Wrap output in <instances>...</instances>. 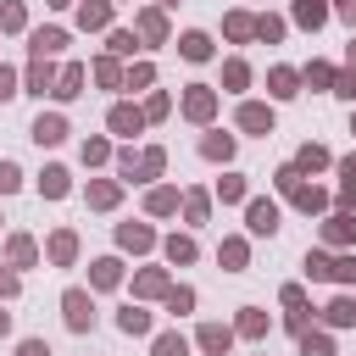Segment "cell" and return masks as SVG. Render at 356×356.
<instances>
[{"instance_id": "14", "label": "cell", "mask_w": 356, "mask_h": 356, "mask_svg": "<svg viewBox=\"0 0 356 356\" xmlns=\"http://www.w3.org/2000/svg\"><path fill=\"white\" fill-rule=\"evenodd\" d=\"M50 83H56V78H50V67H44V56H33V72H28V89H33V95H44Z\"/></svg>"}, {"instance_id": "48", "label": "cell", "mask_w": 356, "mask_h": 356, "mask_svg": "<svg viewBox=\"0 0 356 356\" xmlns=\"http://www.w3.org/2000/svg\"><path fill=\"white\" fill-rule=\"evenodd\" d=\"M50 6H67V0H50Z\"/></svg>"}, {"instance_id": "36", "label": "cell", "mask_w": 356, "mask_h": 356, "mask_svg": "<svg viewBox=\"0 0 356 356\" xmlns=\"http://www.w3.org/2000/svg\"><path fill=\"white\" fill-rule=\"evenodd\" d=\"M0 28H22V6H17V0L0 6Z\"/></svg>"}, {"instance_id": "16", "label": "cell", "mask_w": 356, "mask_h": 356, "mask_svg": "<svg viewBox=\"0 0 356 356\" xmlns=\"http://www.w3.org/2000/svg\"><path fill=\"white\" fill-rule=\"evenodd\" d=\"M139 33H145V39H167V22H161V11H145V17H139Z\"/></svg>"}, {"instance_id": "39", "label": "cell", "mask_w": 356, "mask_h": 356, "mask_svg": "<svg viewBox=\"0 0 356 356\" xmlns=\"http://www.w3.org/2000/svg\"><path fill=\"white\" fill-rule=\"evenodd\" d=\"M217 195H222V200H239V195H245V184H239V178H222V184H217Z\"/></svg>"}, {"instance_id": "32", "label": "cell", "mask_w": 356, "mask_h": 356, "mask_svg": "<svg viewBox=\"0 0 356 356\" xmlns=\"http://www.w3.org/2000/svg\"><path fill=\"white\" fill-rule=\"evenodd\" d=\"M222 78H228V89H245V78H250V72H245V61H228V67H222Z\"/></svg>"}, {"instance_id": "20", "label": "cell", "mask_w": 356, "mask_h": 356, "mask_svg": "<svg viewBox=\"0 0 356 356\" xmlns=\"http://www.w3.org/2000/svg\"><path fill=\"white\" fill-rule=\"evenodd\" d=\"M72 250H78V239H72V234H56V239H50V256H56L61 267L72 261Z\"/></svg>"}, {"instance_id": "34", "label": "cell", "mask_w": 356, "mask_h": 356, "mask_svg": "<svg viewBox=\"0 0 356 356\" xmlns=\"http://www.w3.org/2000/svg\"><path fill=\"white\" fill-rule=\"evenodd\" d=\"M261 328H267V317H261V312H245V317H239V334H250V339H256Z\"/></svg>"}, {"instance_id": "11", "label": "cell", "mask_w": 356, "mask_h": 356, "mask_svg": "<svg viewBox=\"0 0 356 356\" xmlns=\"http://www.w3.org/2000/svg\"><path fill=\"white\" fill-rule=\"evenodd\" d=\"M184 111L206 122V117H211V89H189V100H184Z\"/></svg>"}, {"instance_id": "26", "label": "cell", "mask_w": 356, "mask_h": 356, "mask_svg": "<svg viewBox=\"0 0 356 356\" xmlns=\"http://www.w3.org/2000/svg\"><path fill=\"white\" fill-rule=\"evenodd\" d=\"M117 239H122L128 250H145V245H150V228H134V222H128V228H122Z\"/></svg>"}, {"instance_id": "40", "label": "cell", "mask_w": 356, "mask_h": 356, "mask_svg": "<svg viewBox=\"0 0 356 356\" xmlns=\"http://www.w3.org/2000/svg\"><path fill=\"white\" fill-rule=\"evenodd\" d=\"M167 306H172V312H189V306H195V295H189V289H172V295H167Z\"/></svg>"}, {"instance_id": "42", "label": "cell", "mask_w": 356, "mask_h": 356, "mask_svg": "<svg viewBox=\"0 0 356 356\" xmlns=\"http://www.w3.org/2000/svg\"><path fill=\"white\" fill-rule=\"evenodd\" d=\"M306 273L312 278H328V256H306Z\"/></svg>"}, {"instance_id": "5", "label": "cell", "mask_w": 356, "mask_h": 356, "mask_svg": "<svg viewBox=\"0 0 356 356\" xmlns=\"http://www.w3.org/2000/svg\"><path fill=\"white\" fill-rule=\"evenodd\" d=\"M33 139H39V145H61V139H67V122H61V117H39V122H33Z\"/></svg>"}, {"instance_id": "24", "label": "cell", "mask_w": 356, "mask_h": 356, "mask_svg": "<svg viewBox=\"0 0 356 356\" xmlns=\"http://www.w3.org/2000/svg\"><path fill=\"white\" fill-rule=\"evenodd\" d=\"M156 356H189L184 334H161V339H156Z\"/></svg>"}, {"instance_id": "29", "label": "cell", "mask_w": 356, "mask_h": 356, "mask_svg": "<svg viewBox=\"0 0 356 356\" xmlns=\"http://www.w3.org/2000/svg\"><path fill=\"white\" fill-rule=\"evenodd\" d=\"M11 261H17V267H28V261H33V239H22V234H17V239H11Z\"/></svg>"}, {"instance_id": "27", "label": "cell", "mask_w": 356, "mask_h": 356, "mask_svg": "<svg viewBox=\"0 0 356 356\" xmlns=\"http://www.w3.org/2000/svg\"><path fill=\"white\" fill-rule=\"evenodd\" d=\"M167 261H195V245L172 234V239H167Z\"/></svg>"}, {"instance_id": "41", "label": "cell", "mask_w": 356, "mask_h": 356, "mask_svg": "<svg viewBox=\"0 0 356 356\" xmlns=\"http://www.w3.org/2000/svg\"><path fill=\"white\" fill-rule=\"evenodd\" d=\"M11 95H17V72H11V67H0V100H11Z\"/></svg>"}, {"instance_id": "50", "label": "cell", "mask_w": 356, "mask_h": 356, "mask_svg": "<svg viewBox=\"0 0 356 356\" xmlns=\"http://www.w3.org/2000/svg\"><path fill=\"white\" fill-rule=\"evenodd\" d=\"M167 6H172V0H167Z\"/></svg>"}, {"instance_id": "45", "label": "cell", "mask_w": 356, "mask_h": 356, "mask_svg": "<svg viewBox=\"0 0 356 356\" xmlns=\"http://www.w3.org/2000/svg\"><path fill=\"white\" fill-rule=\"evenodd\" d=\"M0 295H17V273H6V267H0Z\"/></svg>"}, {"instance_id": "47", "label": "cell", "mask_w": 356, "mask_h": 356, "mask_svg": "<svg viewBox=\"0 0 356 356\" xmlns=\"http://www.w3.org/2000/svg\"><path fill=\"white\" fill-rule=\"evenodd\" d=\"M6 328H11V317H6V312H0V334H6Z\"/></svg>"}, {"instance_id": "7", "label": "cell", "mask_w": 356, "mask_h": 356, "mask_svg": "<svg viewBox=\"0 0 356 356\" xmlns=\"http://www.w3.org/2000/svg\"><path fill=\"white\" fill-rule=\"evenodd\" d=\"M267 83H273V95H278V100L300 95V89H295V83H300V72H289V67H273V78H267Z\"/></svg>"}, {"instance_id": "8", "label": "cell", "mask_w": 356, "mask_h": 356, "mask_svg": "<svg viewBox=\"0 0 356 356\" xmlns=\"http://www.w3.org/2000/svg\"><path fill=\"white\" fill-rule=\"evenodd\" d=\"M323 17H328V6H323V0H295V22H300V28H317Z\"/></svg>"}, {"instance_id": "37", "label": "cell", "mask_w": 356, "mask_h": 356, "mask_svg": "<svg viewBox=\"0 0 356 356\" xmlns=\"http://www.w3.org/2000/svg\"><path fill=\"white\" fill-rule=\"evenodd\" d=\"M256 33H261V39H267V44H273V39H278V33H284V22H278V17H261V22H256Z\"/></svg>"}, {"instance_id": "4", "label": "cell", "mask_w": 356, "mask_h": 356, "mask_svg": "<svg viewBox=\"0 0 356 356\" xmlns=\"http://www.w3.org/2000/svg\"><path fill=\"white\" fill-rule=\"evenodd\" d=\"M239 128H250V134H273V111H267V106H245V111H239Z\"/></svg>"}, {"instance_id": "44", "label": "cell", "mask_w": 356, "mask_h": 356, "mask_svg": "<svg viewBox=\"0 0 356 356\" xmlns=\"http://www.w3.org/2000/svg\"><path fill=\"white\" fill-rule=\"evenodd\" d=\"M339 178H345V184H356V156H345V161H339Z\"/></svg>"}, {"instance_id": "15", "label": "cell", "mask_w": 356, "mask_h": 356, "mask_svg": "<svg viewBox=\"0 0 356 356\" xmlns=\"http://www.w3.org/2000/svg\"><path fill=\"white\" fill-rule=\"evenodd\" d=\"M117 323H122V334H145V328H150V312H139V306H128V312H122Z\"/></svg>"}, {"instance_id": "46", "label": "cell", "mask_w": 356, "mask_h": 356, "mask_svg": "<svg viewBox=\"0 0 356 356\" xmlns=\"http://www.w3.org/2000/svg\"><path fill=\"white\" fill-rule=\"evenodd\" d=\"M339 11H345V17H350V22H356V0H339Z\"/></svg>"}, {"instance_id": "49", "label": "cell", "mask_w": 356, "mask_h": 356, "mask_svg": "<svg viewBox=\"0 0 356 356\" xmlns=\"http://www.w3.org/2000/svg\"><path fill=\"white\" fill-rule=\"evenodd\" d=\"M350 61H356V44H350Z\"/></svg>"}, {"instance_id": "43", "label": "cell", "mask_w": 356, "mask_h": 356, "mask_svg": "<svg viewBox=\"0 0 356 356\" xmlns=\"http://www.w3.org/2000/svg\"><path fill=\"white\" fill-rule=\"evenodd\" d=\"M17 356H50V345H44V339H22V350H17Z\"/></svg>"}, {"instance_id": "28", "label": "cell", "mask_w": 356, "mask_h": 356, "mask_svg": "<svg viewBox=\"0 0 356 356\" xmlns=\"http://www.w3.org/2000/svg\"><path fill=\"white\" fill-rule=\"evenodd\" d=\"M323 161H328V150H317V145H306V150H300V156H295V167H312V172H317V167H323Z\"/></svg>"}, {"instance_id": "19", "label": "cell", "mask_w": 356, "mask_h": 356, "mask_svg": "<svg viewBox=\"0 0 356 356\" xmlns=\"http://www.w3.org/2000/svg\"><path fill=\"white\" fill-rule=\"evenodd\" d=\"M39 189H44V195H67V172H61V167H44Z\"/></svg>"}, {"instance_id": "18", "label": "cell", "mask_w": 356, "mask_h": 356, "mask_svg": "<svg viewBox=\"0 0 356 356\" xmlns=\"http://www.w3.org/2000/svg\"><path fill=\"white\" fill-rule=\"evenodd\" d=\"M200 150H206V156H211V161H228V156H234V139H228V134H222V139H217V134H211V139H206V145H200Z\"/></svg>"}, {"instance_id": "2", "label": "cell", "mask_w": 356, "mask_h": 356, "mask_svg": "<svg viewBox=\"0 0 356 356\" xmlns=\"http://www.w3.org/2000/svg\"><path fill=\"white\" fill-rule=\"evenodd\" d=\"M278 228V206L273 200H250V234H273Z\"/></svg>"}, {"instance_id": "10", "label": "cell", "mask_w": 356, "mask_h": 356, "mask_svg": "<svg viewBox=\"0 0 356 356\" xmlns=\"http://www.w3.org/2000/svg\"><path fill=\"white\" fill-rule=\"evenodd\" d=\"M139 122H145V117H139L134 106H117V111H111V134H139Z\"/></svg>"}, {"instance_id": "6", "label": "cell", "mask_w": 356, "mask_h": 356, "mask_svg": "<svg viewBox=\"0 0 356 356\" xmlns=\"http://www.w3.org/2000/svg\"><path fill=\"white\" fill-rule=\"evenodd\" d=\"M61 44H67V33H61V28H39V33H33V56H56Z\"/></svg>"}, {"instance_id": "25", "label": "cell", "mask_w": 356, "mask_h": 356, "mask_svg": "<svg viewBox=\"0 0 356 356\" xmlns=\"http://www.w3.org/2000/svg\"><path fill=\"white\" fill-rule=\"evenodd\" d=\"M150 211H156V217L178 211V195H172V189H156V195H150Z\"/></svg>"}, {"instance_id": "35", "label": "cell", "mask_w": 356, "mask_h": 356, "mask_svg": "<svg viewBox=\"0 0 356 356\" xmlns=\"http://www.w3.org/2000/svg\"><path fill=\"white\" fill-rule=\"evenodd\" d=\"M17 184H22V172H17V167H11V161H0V195H11V189H17Z\"/></svg>"}, {"instance_id": "38", "label": "cell", "mask_w": 356, "mask_h": 356, "mask_svg": "<svg viewBox=\"0 0 356 356\" xmlns=\"http://www.w3.org/2000/svg\"><path fill=\"white\" fill-rule=\"evenodd\" d=\"M228 33H234V39H245V33H256V22H250V17H228Z\"/></svg>"}, {"instance_id": "21", "label": "cell", "mask_w": 356, "mask_h": 356, "mask_svg": "<svg viewBox=\"0 0 356 356\" xmlns=\"http://www.w3.org/2000/svg\"><path fill=\"white\" fill-rule=\"evenodd\" d=\"M217 256L228 261V273H239V267H245V239H228V245H222Z\"/></svg>"}, {"instance_id": "22", "label": "cell", "mask_w": 356, "mask_h": 356, "mask_svg": "<svg viewBox=\"0 0 356 356\" xmlns=\"http://www.w3.org/2000/svg\"><path fill=\"white\" fill-rule=\"evenodd\" d=\"M117 278H122V267H117L111 256H106V261H95V284H100V289H111Z\"/></svg>"}, {"instance_id": "1", "label": "cell", "mask_w": 356, "mask_h": 356, "mask_svg": "<svg viewBox=\"0 0 356 356\" xmlns=\"http://www.w3.org/2000/svg\"><path fill=\"white\" fill-rule=\"evenodd\" d=\"M61 312H67V328H78V334L95 328V306H89L83 289H67V295H61Z\"/></svg>"}, {"instance_id": "12", "label": "cell", "mask_w": 356, "mask_h": 356, "mask_svg": "<svg viewBox=\"0 0 356 356\" xmlns=\"http://www.w3.org/2000/svg\"><path fill=\"white\" fill-rule=\"evenodd\" d=\"M228 339H234V334H228V328H217V323H206V328H200V345H206V350H217V356L228 350Z\"/></svg>"}, {"instance_id": "33", "label": "cell", "mask_w": 356, "mask_h": 356, "mask_svg": "<svg viewBox=\"0 0 356 356\" xmlns=\"http://www.w3.org/2000/svg\"><path fill=\"white\" fill-rule=\"evenodd\" d=\"M89 200H95V206H111V200H117V184H89Z\"/></svg>"}, {"instance_id": "23", "label": "cell", "mask_w": 356, "mask_h": 356, "mask_svg": "<svg viewBox=\"0 0 356 356\" xmlns=\"http://www.w3.org/2000/svg\"><path fill=\"white\" fill-rule=\"evenodd\" d=\"M328 278L350 284V278H356V261H350V256H328Z\"/></svg>"}, {"instance_id": "31", "label": "cell", "mask_w": 356, "mask_h": 356, "mask_svg": "<svg viewBox=\"0 0 356 356\" xmlns=\"http://www.w3.org/2000/svg\"><path fill=\"white\" fill-rule=\"evenodd\" d=\"M300 356H334V350H328L323 334H306V339H300Z\"/></svg>"}, {"instance_id": "13", "label": "cell", "mask_w": 356, "mask_h": 356, "mask_svg": "<svg viewBox=\"0 0 356 356\" xmlns=\"http://www.w3.org/2000/svg\"><path fill=\"white\" fill-rule=\"evenodd\" d=\"M356 239V217H334L328 222V245H350Z\"/></svg>"}, {"instance_id": "3", "label": "cell", "mask_w": 356, "mask_h": 356, "mask_svg": "<svg viewBox=\"0 0 356 356\" xmlns=\"http://www.w3.org/2000/svg\"><path fill=\"white\" fill-rule=\"evenodd\" d=\"M78 22H83V28H106V22H111V6H106V0H83V6H78Z\"/></svg>"}, {"instance_id": "17", "label": "cell", "mask_w": 356, "mask_h": 356, "mask_svg": "<svg viewBox=\"0 0 356 356\" xmlns=\"http://www.w3.org/2000/svg\"><path fill=\"white\" fill-rule=\"evenodd\" d=\"M78 83H83V67H67V72H61V83H56V95H61V100H72V95H78Z\"/></svg>"}, {"instance_id": "30", "label": "cell", "mask_w": 356, "mask_h": 356, "mask_svg": "<svg viewBox=\"0 0 356 356\" xmlns=\"http://www.w3.org/2000/svg\"><path fill=\"white\" fill-rule=\"evenodd\" d=\"M328 323H339V328L356 323V306H350V300H334V306H328Z\"/></svg>"}, {"instance_id": "9", "label": "cell", "mask_w": 356, "mask_h": 356, "mask_svg": "<svg viewBox=\"0 0 356 356\" xmlns=\"http://www.w3.org/2000/svg\"><path fill=\"white\" fill-rule=\"evenodd\" d=\"M178 50H184L189 61H206V56H211V39H206V33H184V39H178Z\"/></svg>"}]
</instances>
